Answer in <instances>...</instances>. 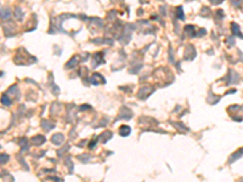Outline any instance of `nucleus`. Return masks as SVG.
<instances>
[{"label":"nucleus","mask_w":243,"mask_h":182,"mask_svg":"<svg viewBox=\"0 0 243 182\" xmlns=\"http://www.w3.org/2000/svg\"><path fill=\"white\" fill-rule=\"evenodd\" d=\"M90 82L94 84V85H99V84H102V83H105V79H103L100 74H97V73H94L91 75V78H90Z\"/></svg>","instance_id":"1"},{"label":"nucleus","mask_w":243,"mask_h":182,"mask_svg":"<svg viewBox=\"0 0 243 182\" xmlns=\"http://www.w3.org/2000/svg\"><path fill=\"white\" fill-rule=\"evenodd\" d=\"M103 56H102V53H95L94 56H92V67L94 68H96L99 64H101L102 62H103Z\"/></svg>","instance_id":"2"},{"label":"nucleus","mask_w":243,"mask_h":182,"mask_svg":"<svg viewBox=\"0 0 243 182\" xmlns=\"http://www.w3.org/2000/svg\"><path fill=\"white\" fill-rule=\"evenodd\" d=\"M51 141H52V143H55V144H61V143H63V141H65V136L62 135V134H55L52 137H51Z\"/></svg>","instance_id":"3"},{"label":"nucleus","mask_w":243,"mask_h":182,"mask_svg":"<svg viewBox=\"0 0 243 182\" xmlns=\"http://www.w3.org/2000/svg\"><path fill=\"white\" fill-rule=\"evenodd\" d=\"M152 91H153L152 87H142V89L140 90V92H139V97L142 98V100H145L149 94L152 92Z\"/></svg>","instance_id":"4"},{"label":"nucleus","mask_w":243,"mask_h":182,"mask_svg":"<svg viewBox=\"0 0 243 182\" xmlns=\"http://www.w3.org/2000/svg\"><path fill=\"white\" fill-rule=\"evenodd\" d=\"M133 117V113H131V110L129 109V108H122V112H120V117L119 118H122V119H130Z\"/></svg>","instance_id":"5"},{"label":"nucleus","mask_w":243,"mask_h":182,"mask_svg":"<svg viewBox=\"0 0 243 182\" xmlns=\"http://www.w3.org/2000/svg\"><path fill=\"white\" fill-rule=\"evenodd\" d=\"M228 83L227 84H235L236 82H238V74L236 73V72H234V71H228Z\"/></svg>","instance_id":"6"},{"label":"nucleus","mask_w":243,"mask_h":182,"mask_svg":"<svg viewBox=\"0 0 243 182\" xmlns=\"http://www.w3.org/2000/svg\"><path fill=\"white\" fill-rule=\"evenodd\" d=\"M242 155H243V148H241V150H239V151H237L235 154L231 155V157H230V159H228V163H230V164H231V163H234V162L236 160V159H239Z\"/></svg>","instance_id":"7"},{"label":"nucleus","mask_w":243,"mask_h":182,"mask_svg":"<svg viewBox=\"0 0 243 182\" xmlns=\"http://www.w3.org/2000/svg\"><path fill=\"white\" fill-rule=\"evenodd\" d=\"M231 30H232V33L235 34V37H239V38L243 39L242 33L239 32V27H238L236 23H231Z\"/></svg>","instance_id":"8"},{"label":"nucleus","mask_w":243,"mask_h":182,"mask_svg":"<svg viewBox=\"0 0 243 182\" xmlns=\"http://www.w3.org/2000/svg\"><path fill=\"white\" fill-rule=\"evenodd\" d=\"M112 137V132H110V131H106V132H103L100 137H99V140L102 142V143H106Z\"/></svg>","instance_id":"9"},{"label":"nucleus","mask_w":243,"mask_h":182,"mask_svg":"<svg viewBox=\"0 0 243 182\" xmlns=\"http://www.w3.org/2000/svg\"><path fill=\"white\" fill-rule=\"evenodd\" d=\"M130 132H131V129L129 126H126V125H123V126H120V129H119V134L122 136H128Z\"/></svg>","instance_id":"10"},{"label":"nucleus","mask_w":243,"mask_h":182,"mask_svg":"<svg viewBox=\"0 0 243 182\" xmlns=\"http://www.w3.org/2000/svg\"><path fill=\"white\" fill-rule=\"evenodd\" d=\"M32 141H33V143H36V144H41L43 142H45V137H44V136H36V137H33L32 139Z\"/></svg>","instance_id":"11"},{"label":"nucleus","mask_w":243,"mask_h":182,"mask_svg":"<svg viewBox=\"0 0 243 182\" xmlns=\"http://www.w3.org/2000/svg\"><path fill=\"white\" fill-rule=\"evenodd\" d=\"M41 126L45 129V131H49V130H51L52 128H54V123H50V121H43V124H41Z\"/></svg>","instance_id":"12"},{"label":"nucleus","mask_w":243,"mask_h":182,"mask_svg":"<svg viewBox=\"0 0 243 182\" xmlns=\"http://www.w3.org/2000/svg\"><path fill=\"white\" fill-rule=\"evenodd\" d=\"M79 61V57H78V56H74V57L71 60V61H69L68 63H67V66H66V68H71V67H74L75 66V63Z\"/></svg>","instance_id":"13"},{"label":"nucleus","mask_w":243,"mask_h":182,"mask_svg":"<svg viewBox=\"0 0 243 182\" xmlns=\"http://www.w3.org/2000/svg\"><path fill=\"white\" fill-rule=\"evenodd\" d=\"M185 32L190 34V37H194V27L193 26H186L185 27Z\"/></svg>","instance_id":"14"},{"label":"nucleus","mask_w":243,"mask_h":182,"mask_svg":"<svg viewBox=\"0 0 243 182\" xmlns=\"http://www.w3.org/2000/svg\"><path fill=\"white\" fill-rule=\"evenodd\" d=\"M0 15H1L3 18H9L10 17V10L9 9H1V11H0Z\"/></svg>","instance_id":"15"},{"label":"nucleus","mask_w":243,"mask_h":182,"mask_svg":"<svg viewBox=\"0 0 243 182\" xmlns=\"http://www.w3.org/2000/svg\"><path fill=\"white\" fill-rule=\"evenodd\" d=\"M219 100H220L219 97H213V95H212V94L209 95V97H208V102H209L210 105H215V103H216V102H218Z\"/></svg>","instance_id":"16"},{"label":"nucleus","mask_w":243,"mask_h":182,"mask_svg":"<svg viewBox=\"0 0 243 182\" xmlns=\"http://www.w3.org/2000/svg\"><path fill=\"white\" fill-rule=\"evenodd\" d=\"M1 102H3V105H6V106H10V105H11V101H10V98H9L7 95H4V96L1 97Z\"/></svg>","instance_id":"17"},{"label":"nucleus","mask_w":243,"mask_h":182,"mask_svg":"<svg viewBox=\"0 0 243 182\" xmlns=\"http://www.w3.org/2000/svg\"><path fill=\"white\" fill-rule=\"evenodd\" d=\"M178 17H179L180 20H185L184 12H182V7H178Z\"/></svg>","instance_id":"18"},{"label":"nucleus","mask_w":243,"mask_h":182,"mask_svg":"<svg viewBox=\"0 0 243 182\" xmlns=\"http://www.w3.org/2000/svg\"><path fill=\"white\" fill-rule=\"evenodd\" d=\"M230 1H231V4H232V6H239L243 0H230Z\"/></svg>","instance_id":"19"},{"label":"nucleus","mask_w":243,"mask_h":182,"mask_svg":"<svg viewBox=\"0 0 243 182\" xmlns=\"http://www.w3.org/2000/svg\"><path fill=\"white\" fill-rule=\"evenodd\" d=\"M227 44H230V45H231V46H232V45H235V39H234L232 37H230V38H227Z\"/></svg>","instance_id":"20"},{"label":"nucleus","mask_w":243,"mask_h":182,"mask_svg":"<svg viewBox=\"0 0 243 182\" xmlns=\"http://www.w3.org/2000/svg\"><path fill=\"white\" fill-rule=\"evenodd\" d=\"M209 1L213 4V5H218V4H220V3H223L224 0H209Z\"/></svg>","instance_id":"21"},{"label":"nucleus","mask_w":243,"mask_h":182,"mask_svg":"<svg viewBox=\"0 0 243 182\" xmlns=\"http://www.w3.org/2000/svg\"><path fill=\"white\" fill-rule=\"evenodd\" d=\"M54 90H55V92H56V95H59V94H60V90H59V87H57V86H56L55 84L52 85V91H54Z\"/></svg>","instance_id":"22"},{"label":"nucleus","mask_w":243,"mask_h":182,"mask_svg":"<svg viewBox=\"0 0 243 182\" xmlns=\"http://www.w3.org/2000/svg\"><path fill=\"white\" fill-rule=\"evenodd\" d=\"M7 159H9V157L7 155H0V160H7Z\"/></svg>","instance_id":"23"}]
</instances>
